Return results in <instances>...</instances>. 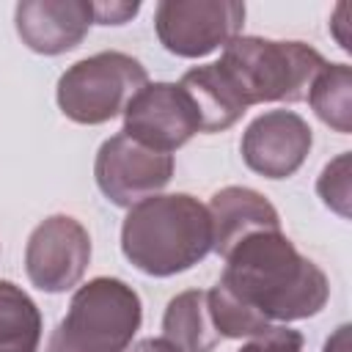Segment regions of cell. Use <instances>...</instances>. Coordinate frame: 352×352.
<instances>
[{
    "label": "cell",
    "instance_id": "cell-1",
    "mask_svg": "<svg viewBox=\"0 0 352 352\" xmlns=\"http://www.w3.org/2000/svg\"><path fill=\"white\" fill-rule=\"evenodd\" d=\"M223 258L217 283L270 324L308 319L327 305V275L283 231H253Z\"/></svg>",
    "mask_w": 352,
    "mask_h": 352
},
{
    "label": "cell",
    "instance_id": "cell-2",
    "mask_svg": "<svg viewBox=\"0 0 352 352\" xmlns=\"http://www.w3.org/2000/svg\"><path fill=\"white\" fill-rule=\"evenodd\" d=\"M126 261L154 278H170L212 253V220L206 206L187 195H151L135 204L121 226Z\"/></svg>",
    "mask_w": 352,
    "mask_h": 352
},
{
    "label": "cell",
    "instance_id": "cell-3",
    "mask_svg": "<svg viewBox=\"0 0 352 352\" xmlns=\"http://www.w3.org/2000/svg\"><path fill=\"white\" fill-rule=\"evenodd\" d=\"M245 104L300 102L319 69L327 63L319 50L302 41H275L261 36H236L223 47L217 60Z\"/></svg>",
    "mask_w": 352,
    "mask_h": 352
},
{
    "label": "cell",
    "instance_id": "cell-4",
    "mask_svg": "<svg viewBox=\"0 0 352 352\" xmlns=\"http://www.w3.org/2000/svg\"><path fill=\"white\" fill-rule=\"evenodd\" d=\"M143 322L138 292L121 278L82 283L47 341V352H126Z\"/></svg>",
    "mask_w": 352,
    "mask_h": 352
},
{
    "label": "cell",
    "instance_id": "cell-5",
    "mask_svg": "<svg viewBox=\"0 0 352 352\" xmlns=\"http://www.w3.org/2000/svg\"><path fill=\"white\" fill-rule=\"evenodd\" d=\"M148 82L146 66L126 52H96L69 66L58 80V107L74 124H104L124 113L129 99Z\"/></svg>",
    "mask_w": 352,
    "mask_h": 352
},
{
    "label": "cell",
    "instance_id": "cell-6",
    "mask_svg": "<svg viewBox=\"0 0 352 352\" xmlns=\"http://www.w3.org/2000/svg\"><path fill=\"white\" fill-rule=\"evenodd\" d=\"M245 3L236 0H162L154 8L160 44L179 58H204L239 36Z\"/></svg>",
    "mask_w": 352,
    "mask_h": 352
},
{
    "label": "cell",
    "instance_id": "cell-7",
    "mask_svg": "<svg viewBox=\"0 0 352 352\" xmlns=\"http://www.w3.org/2000/svg\"><path fill=\"white\" fill-rule=\"evenodd\" d=\"M96 187L102 195L124 209H132L135 204L160 195V190L173 176V157L154 151L129 135L118 132L107 138L94 162Z\"/></svg>",
    "mask_w": 352,
    "mask_h": 352
},
{
    "label": "cell",
    "instance_id": "cell-8",
    "mask_svg": "<svg viewBox=\"0 0 352 352\" xmlns=\"http://www.w3.org/2000/svg\"><path fill=\"white\" fill-rule=\"evenodd\" d=\"M91 261V236L72 214L41 220L25 245V272L30 283L47 294L74 289Z\"/></svg>",
    "mask_w": 352,
    "mask_h": 352
},
{
    "label": "cell",
    "instance_id": "cell-9",
    "mask_svg": "<svg viewBox=\"0 0 352 352\" xmlns=\"http://www.w3.org/2000/svg\"><path fill=\"white\" fill-rule=\"evenodd\" d=\"M121 132L154 151L170 154L201 132V118L182 85L146 82L124 107Z\"/></svg>",
    "mask_w": 352,
    "mask_h": 352
},
{
    "label": "cell",
    "instance_id": "cell-10",
    "mask_svg": "<svg viewBox=\"0 0 352 352\" xmlns=\"http://www.w3.org/2000/svg\"><path fill=\"white\" fill-rule=\"evenodd\" d=\"M314 135L302 116L292 110H267L242 132V160L267 179H289L300 170L311 151Z\"/></svg>",
    "mask_w": 352,
    "mask_h": 352
},
{
    "label": "cell",
    "instance_id": "cell-11",
    "mask_svg": "<svg viewBox=\"0 0 352 352\" xmlns=\"http://www.w3.org/2000/svg\"><path fill=\"white\" fill-rule=\"evenodd\" d=\"M22 44L38 55H60L74 50L94 25V3L88 0H22L14 11Z\"/></svg>",
    "mask_w": 352,
    "mask_h": 352
},
{
    "label": "cell",
    "instance_id": "cell-12",
    "mask_svg": "<svg viewBox=\"0 0 352 352\" xmlns=\"http://www.w3.org/2000/svg\"><path fill=\"white\" fill-rule=\"evenodd\" d=\"M206 212L212 220V250L217 256H226L242 236L253 231H280L278 209L250 187L217 190Z\"/></svg>",
    "mask_w": 352,
    "mask_h": 352
},
{
    "label": "cell",
    "instance_id": "cell-13",
    "mask_svg": "<svg viewBox=\"0 0 352 352\" xmlns=\"http://www.w3.org/2000/svg\"><path fill=\"white\" fill-rule=\"evenodd\" d=\"M179 85L187 91V96L198 110L201 132H223L234 126L248 110L242 94L236 91V85L217 60L184 72Z\"/></svg>",
    "mask_w": 352,
    "mask_h": 352
},
{
    "label": "cell",
    "instance_id": "cell-14",
    "mask_svg": "<svg viewBox=\"0 0 352 352\" xmlns=\"http://www.w3.org/2000/svg\"><path fill=\"white\" fill-rule=\"evenodd\" d=\"M162 338L179 352H214L220 336L209 319L206 292L190 289L168 302L162 316Z\"/></svg>",
    "mask_w": 352,
    "mask_h": 352
},
{
    "label": "cell",
    "instance_id": "cell-15",
    "mask_svg": "<svg viewBox=\"0 0 352 352\" xmlns=\"http://www.w3.org/2000/svg\"><path fill=\"white\" fill-rule=\"evenodd\" d=\"M41 327V311L30 294L11 280H0V352H38Z\"/></svg>",
    "mask_w": 352,
    "mask_h": 352
},
{
    "label": "cell",
    "instance_id": "cell-16",
    "mask_svg": "<svg viewBox=\"0 0 352 352\" xmlns=\"http://www.w3.org/2000/svg\"><path fill=\"white\" fill-rule=\"evenodd\" d=\"M327 126L341 135L352 132V69L346 63H324L305 96Z\"/></svg>",
    "mask_w": 352,
    "mask_h": 352
},
{
    "label": "cell",
    "instance_id": "cell-17",
    "mask_svg": "<svg viewBox=\"0 0 352 352\" xmlns=\"http://www.w3.org/2000/svg\"><path fill=\"white\" fill-rule=\"evenodd\" d=\"M206 305H209V319L220 338H250L253 333L270 324L253 308H248L234 294H228L220 283L206 292Z\"/></svg>",
    "mask_w": 352,
    "mask_h": 352
},
{
    "label": "cell",
    "instance_id": "cell-18",
    "mask_svg": "<svg viewBox=\"0 0 352 352\" xmlns=\"http://www.w3.org/2000/svg\"><path fill=\"white\" fill-rule=\"evenodd\" d=\"M349 151L338 154L333 162L324 165L319 182H316V192L324 201V206H330L336 214L349 217Z\"/></svg>",
    "mask_w": 352,
    "mask_h": 352
},
{
    "label": "cell",
    "instance_id": "cell-19",
    "mask_svg": "<svg viewBox=\"0 0 352 352\" xmlns=\"http://www.w3.org/2000/svg\"><path fill=\"white\" fill-rule=\"evenodd\" d=\"M236 352H302V333L286 324H267L253 333Z\"/></svg>",
    "mask_w": 352,
    "mask_h": 352
},
{
    "label": "cell",
    "instance_id": "cell-20",
    "mask_svg": "<svg viewBox=\"0 0 352 352\" xmlns=\"http://www.w3.org/2000/svg\"><path fill=\"white\" fill-rule=\"evenodd\" d=\"M140 11V3H94V22L99 25H124Z\"/></svg>",
    "mask_w": 352,
    "mask_h": 352
},
{
    "label": "cell",
    "instance_id": "cell-21",
    "mask_svg": "<svg viewBox=\"0 0 352 352\" xmlns=\"http://www.w3.org/2000/svg\"><path fill=\"white\" fill-rule=\"evenodd\" d=\"M349 324H341L327 341H324V349L322 352H349Z\"/></svg>",
    "mask_w": 352,
    "mask_h": 352
},
{
    "label": "cell",
    "instance_id": "cell-22",
    "mask_svg": "<svg viewBox=\"0 0 352 352\" xmlns=\"http://www.w3.org/2000/svg\"><path fill=\"white\" fill-rule=\"evenodd\" d=\"M129 352H179V349L170 341H165V338H143Z\"/></svg>",
    "mask_w": 352,
    "mask_h": 352
}]
</instances>
